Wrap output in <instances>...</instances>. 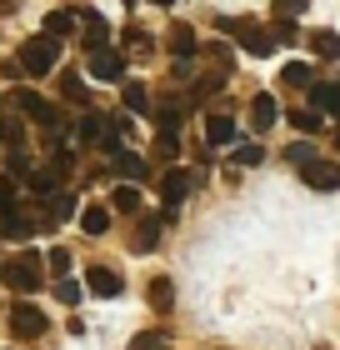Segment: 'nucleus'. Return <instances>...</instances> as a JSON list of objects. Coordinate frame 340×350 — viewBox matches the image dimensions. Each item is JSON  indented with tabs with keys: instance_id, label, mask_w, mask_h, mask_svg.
<instances>
[{
	"instance_id": "22",
	"label": "nucleus",
	"mask_w": 340,
	"mask_h": 350,
	"mask_svg": "<svg viewBox=\"0 0 340 350\" xmlns=\"http://www.w3.org/2000/svg\"><path fill=\"white\" fill-rule=\"evenodd\" d=\"M55 295H60V306H70V310H75V306H80V295H86V285H75L70 275H60V280H55Z\"/></svg>"
},
{
	"instance_id": "32",
	"label": "nucleus",
	"mask_w": 340,
	"mask_h": 350,
	"mask_svg": "<svg viewBox=\"0 0 340 350\" xmlns=\"http://www.w3.org/2000/svg\"><path fill=\"white\" fill-rule=\"evenodd\" d=\"M270 36H275V40H296V25H290V21H275Z\"/></svg>"
},
{
	"instance_id": "23",
	"label": "nucleus",
	"mask_w": 340,
	"mask_h": 350,
	"mask_svg": "<svg viewBox=\"0 0 340 350\" xmlns=\"http://www.w3.org/2000/svg\"><path fill=\"white\" fill-rule=\"evenodd\" d=\"M155 241H160V220H140L135 226V250H155Z\"/></svg>"
},
{
	"instance_id": "30",
	"label": "nucleus",
	"mask_w": 340,
	"mask_h": 350,
	"mask_svg": "<svg viewBox=\"0 0 340 350\" xmlns=\"http://www.w3.org/2000/svg\"><path fill=\"white\" fill-rule=\"evenodd\" d=\"M15 205H21V200H15V185L5 180V175H0V215H5V211H15Z\"/></svg>"
},
{
	"instance_id": "25",
	"label": "nucleus",
	"mask_w": 340,
	"mask_h": 350,
	"mask_svg": "<svg viewBox=\"0 0 340 350\" xmlns=\"http://www.w3.org/2000/svg\"><path fill=\"white\" fill-rule=\"evenodd\" d=\"M60 95H66V100H75V105H90V90L75 81V75H66V81H60Z\"/></svg>"
},
{
	"instance_id": "20",
	"label": "nucleus",
	"mask_w": 340,
	"mask_h": 350,
	"mask_svg": "<svg viewBox=\"0 0 340 350\" xmlns=\"http://www.w3.org/2000/svg\"><path fill=\"white\" fill-rule=\"evenodd\" d=\"M145 295H151V306H155L160 315H166V310L175 306V291H170V280H166V275H155V280H151V291H145Z\"/></svg>"
},
{
	"instance_id": "8",
	"label": "nucleus",
	"mask_w": 340,
	"mask_h": 350,
	"mask_svg": "<svg viewBox=\"0 0 340 350\" xmlns=\"http://www.w3.org/2000/svg\"><path fill=\"white\" fill-rule=\"evenodd\" d=\"M190 196V175L181 170V165H175V170H166V175H160V200H166L170 205V211H175V205H181Z\"/></svg>"
},
{
	"instance_id": "13",
	"label": "nucleus",
	"mask_w": 340,
	"mask_h": 350,
	"mask_svg": "<svg viewBox=\"0 0 340 350\" xmlns=\"http://www.w3.org/2000/svg\"><path fill=\"white\" fill-rule=\"evenodd\" d=\"M205 140H210V146H235L240 131H235V120L215 116V120H205Z\"/></svg>"
},
{
	"instance_id": "10",
	"label": "nucleus",
	"mask_w": 340,
	"mask_h": 350,
	"mask_svg": "<svg viewBox=\"0 0 340 350\" xmlns=\"http://www.w3.org/2000/svg\"><path fill=\"white\" fill-rule=\"evenodd\" d=\"M275 120H280V105H275L270 95H255L250 100V131H270Z\"/></svg>"
},
{
	"instance_id": "34",
	"label": "nucleus",
	"mask_w": 340,
	"mask_h": 350,
	"mask_svg": "<svg viewBox=\"0 0 340 350\" xmlns=\"http://www.w3.org/2000/svg\"><path fill=\"white\" fill-rule=\"evenodd\" d=\"M305 10V0H280V15H300Z\"/></svg>"
},
{
	"instance_id": "27",
	"label": "nucleus",
	"mask_w": 340,
	"mask_h": 350,
	"mask_svg": "<svg viewBox=\"0 0 340 350\" xmlns=\"http://www.w3.org/2000/svg\"><path fill=\"white\" fill-rule=\"evenodd\" d=\"M285 161H296V165H311V161H315V150L305 146V140H296V146L285 150Z\"/></svg>"
},
{
	"instance_id": "9",
	"label": "nucleus",
	"mask_w": 340,
	"mask_h": 350,
	"mask_svg": "<svg viewBox=\"0 0 340 350\" xmlns=\"http://www.w3.org/2000/svg\"><path fill=\"white\" fill-rule=\"evenodd\" d=\"M311 110H320V116H340V81L311 85Z\"/></svg>"
},
{
	"instance_id": "11",
	"label": "nucleus",
	"mask_w": 340,
	"mask_h": 350,
	"mask_svg": "<svg viewBox=\"0 0 340 350\" xmlns=\"http://www.w3.org/2000/svg\"><path fill=\"white\" fill-rule=\"evenodd\" d=\"M105 131H110V120H105V116H95V110H90V116L75 125V140H80V146H101V140H105Z\"/></svg>"
},
{
	"instance_id": "15",
	"label": "nucleus",
	"mask_w": 340,
	"mask_h": 350,
	"mask_svg": "<svg viewBox=\"0 0 340 350\" xmlns=\"http://www.w3.org/2000/svg\"><path fill=\"white\" fill-rule=\"evenodd\" d=\"M120 95H125V110H131V116H151V90H145L140 81H125Z\"/></svg>"
},
{
	"instance_id": "35",
	"label": "nucleus",
	"mask_w": 340,
	"mask_h": 350,
	"mask_svg": "<svg viewBox=\"0 0 340 350\" xmlns=\"http://www.w3.org/2000/svg\"><path fill=\"white\" fill-rule=\"evenodd\" d=\"M15 5H21V0H0V10H5V15H10V10H15Z\"/></svg>"
},
{
	"instance_id": "28",
	"label": "nucleus",
	"mask_w": 340,
	"mask_h": 350,
	"mask_svg": "<svg viewBox=\"0 0 340 350\" xmlns=\"http://www.w3.org/2000/svg\"><path fill=\"white\" fill-rule=\"evenodd\" d=\"M261 146H235V165H261Z\"/></svg>"
},
{
	"instance_id": "26",
	"label": "nucleus",
	"mask_w": 340,
	"mask_h": 350,
	"mask_svg": "<svg viewBox=\"0 0 340 350\" xmlns=\"http://www.w3.org/2000/svg\"><path fill=\"white\" fill-rule=\"evenodd\" d=\"M280 81L285 85H305V81H311V66H305V60H290V66L280 70Z\"/></svg>"
},
{
	"instance_id": "17",
	"label": "nucleus",
	"mask_w": 340,
	"mask_h": 350,
	"mask_svg": "<svg viewBox=\"0 0 340 350\" xmlns=\"http://www.w3.org/2000/svg\"><path fill=\"white\" fill-rule=\"evenodd\" d=\"M170 51L181 55V60L196 55V51H200V45H196V30H190V25H170Z\"/></svg>"
},
{
	"instance_id": "4",
	"label": "nucleus",
	"mask_w": 340,
	"mask_h": 350,
	"mask_svg": "<svg viewBox=\"0 0 340 350\" xmlns=\"http://www.w3.org/2000/svg\"><path fill=\"white\" fill-rule=\"evenodd\" d=\"M45 325H51V321H45V310H40V306H25V300H21V306L10 310V330H15L21 340L45 336Z\"/></svg>"
},
{
	"instance_id": "36",
	"label": "nucleus",
	"mask_w": 340,
	"mask_h": 350,
	"mask_svg": "<svg viewBox=\"0 0 340 350\" xmlns=\"http://www.w3.org/2000/svg\"><path fill=\"white\" fill-rule=\"evenodd\" d=\"M155 5H175V0H155Z\"/></svg>"
},
{
	"instance_id": "21",
	"label": "nucleus",
	"mask_w": 340,
	"mask_h": 350,
	"mask_svg": "<svg viewBox=\"0 0 340 350\" xmlns=\"http://www.w3.org/2000/svg\"><path fill=\"white\" fill-rule=\"evenodd\" d=\"M311 51L326 55V60H335L340 55V36H335V30H311Z\"/></svg>"
},
{
	"instance_id": "1",
	"label": "nucleus",
	"mask_w": 340,
	"mask_h": 350,
	"mask_svg": "<svg viewBox=\"0 0 340 350\" xmlns=\"http://www.w3.org/2000/svg\"><path fill=\"white\" fill-rule=\"evenodd\" d=\"M0 280H5L10 291H21V295H36L40 285H45V260L36 256V250H21L15 260L0 265Z\"/></svg>"
},
{
	"instance_id": "14",
	"label": "nucleus",
	"mask_w": 340,
	"mask_h": 350,
	"mask_svg": "<svg viewBox=\"0 0 340 350\" xmlns=\"http://www.w3.org/2000/svg\"><path fill=\"white\" fill-rule=\"evenodd\" d=\"M80 230L86 235H105L110 230V205H86V211H80Z\"/></svg>"
},
{
	"instance_id": "16",
	"label": "nucleus",
	"mask_w": 340,
	"mask_h": 350,
	"mask_svg": "<svg viewBox=\"0 0 340 350\" xmlns=\"http://www.w3.org/2000/svg\"><path fill=\"white\" fill-rule=\"evenodd\" d=\"M110 211L135 215V211H140V190H135V185H116V190H110Z\"/></svg>"
},
{
	"instance_id": "18",
	"label": "nucleus",
	"mask_w": 340,
	"mask_h": 350,
	"mask_svg": "<svg viewBox=\"0 0 340 350\" xmlns=\"http://www.w3.org/2000/svg\"><path fill=\"white\" fill-rule=\"evenodd\" d=\"M80 21H75V10H51V15H45V36H70V30H75Z\"/></svg>"
},
{
	"instance_id": "24",
	"label": "nucleus",
	"mask_w": 340,
	"mask_h": 350,
	"mask_svg": "<svg viewBox=\"0 0 340 350\" xmlns=\"http://www.w3.org/2000/svg\"><path fill=\"white\" fill-rule=\"evenodd\" d=\"M290 125H296V131H305V135H315L326 120H320V110H296V116H290Z\"/></svg>"
},
{
	"instance_id": "19",
	"label": "nucleus",
	"mask_w": 340,
	"mask_h": 350,
	"mask_svg": "<svg viewBox=\"0 0 340 350\" xmlns=\"http://www.w3.org/2000/svg\"><path fill=\"white\" fill-rule=\"evenodd\" d=\"M110 165H116L125 180H140L145 175V165H140V155H131V150H110Z\"/></svg>"
},
{
	"instance_id": "29",
	"label": "nucleus",
	"mask_w": 340,
	"mask_h": 350,
	"mask_svg": "<svg viewBox=\"0 0 340 350\" xmlns=\"http://www.w3.org/2000/svg\"><path fill=\"white\" fill-rule=\"evenodd\" d=\"M45 265H51L55 275H66V270H70V250H60V245H55L51 256H45Z\"/></svg>"
},
{
	"instance_id": "12",
	"label": "nucleus",
	"mask_w": 340,
	"mask_h": 350,
	"mask_svg": "<svg viewBox=\"0 0 340 350\" xmlns=\"http://www.w3.org/2000/svg\"><path fill=\"white\" fill-rule=\"evenodd\" d=\"M75 21H80V30H86L90 51H95V45H105V15L101 10H75Z\"/></svg>"
},
{
	"instance_id": "7",
	"label": "nucleus",
	"mask_w": 340,
	"mask_h": 350,
	"mask_svg": "<svg viewBox=\"0 0 340 350\" xmlns=\"http://www.w3.org/2000/svg\"><path fill=\"white\" fill-rule=\"evenodd\" d=\"M86 291H90V295H101V300H116V295H120V275H116L110 265H90Z\"/></svg>"
},
{
	"instance_id": "31",
	"label": "nucleus",
	"mask_w": 340,
	"mask_h": 350,
	"mask_svg": "<svg viewBox=\"0 0 340 350\" xmlns=\"http://www.w3.org/2000/svg\"><path fill=\"white\" fill-rule=\"evenodd\" d=\"M155 150H160V155H166V161H170V155L181 150V140H175L170 131H160V140H155Z\"/></svg>"
},
{
	"instance_id": "5",
	"label": "nucleus",
	"mask_w": 340,
	"mask_h": 350,
	"mask_svg": "<svg viewBox=\"0 0 340 350\" xmlns=\"http://www.w3.org/2000/svg\"><path fill=\"white\" fill-rule=\"evenodd\" d=\"M90 75H95V81H120V75H125V51L95 45V51H90Z\"/></svg>"
},
{
	"instance_id": "3",
	"label": "nucleus",
	"mask_w": 340,
	"mask_h": 350,
	"mask_svg": "<svg viewBox=\"0 0 340 350\" xmlns=\"http://www.w3.org/2000/svg\"><path fill=\"white\" fill-rule=\"evenodd\" d=\"M15 105H21L25 116H30V120L40 125V131H51V135L60 131V110H55V105H45V100H40L36 90H21V95H15Z\"/></svg>"
},
{
	"instance_id": "33",
	"label": "nucleus",
	"mask_w": 340,
	"mask_h": 350,
	"mask_svg": "<svg viewBox=\"0 0 340 350\" xmlns=\"http://www.w3.org/2000/svg\"><path fill=\"white\" fill-rule=\"evenodd\" d=\"M131 350H166V345H160V336H135Z\"/></svg>"
},
{
	"instance_id": "2",
	"label": "nucleus",
	"mask_w": 340,
	"mask_h": 350,
	"mask_svg": "<svg viewBox=\"0 0 340 350\" xmlns=\"http://www.w3.org/2000/svg\"><path fill=\"white\" fill-rule=\"evenodd\" d=\"M55 60H60V40L55 36H30L25 45H21V70H30V75H51L55 70Z\"/></svg>"
},
{
	"instance_id": "6",
	"label": "nucleus",
	"mask_w": 340,
	"mask_h": 350,
	"mask_svg": "<svg viewBox=\"0 0 340 350\" xmlns=\"http://www.w3.org/2000/svg\"><path fill=\"white\" fill-rule=\"evenodd\" d=\"M300 180L311 190H340V165L335 161H311V165H300Z\"/></svg>"
}]
</instances>
